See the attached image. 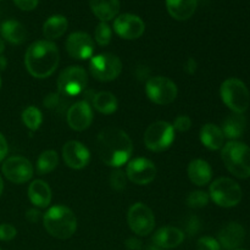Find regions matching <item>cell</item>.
Wrapping results in <instances>:
<instances>
[{
  "instance_id": "cell-9",
  "label": "cell",
  "mask_w": 250,
  "mask_h": 250,
  "mask_svg": "<svg viewBox=\"0 0 250 250\" xmlns=\"http://www.w3.org/2000/svg\"><path fill=\"white\" fill-rule=\"evenodd\" d=\"M175 141V129L166 121H156L146 128L144 133V144L154 153L165 151Z\"/></svg>"
},
{
  "instance_id": "cell-2",
  "label": "cell",
  "mask_w": 250,
  "mask_h": 250,
  "mask_svg": "<svg viewBox=\"0 0 250 250\" xmlns=\"http://www.w3.org/2000/svg\"><path fill=\"white\" fill-rule=\"evenodd\" d=\"M60 62V51L54 42L42 39L32 43L24 54V66L29 75L38 80L48 78Z\"/></svg>"
},
{
  "instance_id": "cell-13",
  "label": "cell",
  "mask_w": 250,
  "mask_h": 250,
  "mask_svg": "<svg viewBox=\"0 0 250 250\" xmlns=\"http://www.w3.org/2000/svg\"><path fill=\"white\" fill-rule=\"evenodd\" d=\"M126 176L132 183L146 186L156 177V166L146 158H136L127 164Z\"/></svg>"
},
{
  "instance_id": "cell-40",
  "label": "cell",
  "mask_w": 250,
  "mask_h": 250,
  "mask_svg": "<svg viewBox=\"0 0 250 250\" xmlns=\"http://www.w3.org/2000/svg\"><path fill=\"white\" fill-rule=\"evenodd\" d=\"M198 70V63L197 60L193 58H189L185 63V71L188 73V75H194Z\"/></svg>"
},
{
  "instance_id": "cell-36",
  "label": "cell",
  "mask_w": 250,
  "mask_h": 250,
  "mask_svg": "<svg viewBox=\"0 0 250 250\" xmlns=\"http://www.w3.org/2000/svg\"><path fill=\"white\" fill-rule=\"evenodd\" d=\"M17 229L15 226L10 224H1L0 225V241L10 242L16 237Z\"/></svg>"
},
{
  "instance_id": "cell-34",
  "label": "cell",
  "mask_w": 250,
  "mask_h": 250,
  "mask_svg": "<svg viewBox=\"0 0 250 250\" xmlns=\"http://www.w3.org/2000/svg\"><path fill=\"white\" fill-rule=\"evenodd\" d=\"M197 249L198 250H221L219 242L216 238L212 237L204 236L202 238L198 239L197 242Z\"/></svg>"
},
{
  "instance_id": "cell-1",
  "label": "cell",
  "mask_w": 250,
  "mask_h": 250,
  "mask_svg": "<svg viewBox=\"0 0 250 250\" xmlns=\"http://www.w3.org/2000/svg\"><path fill=\"white\" fill-rule=\"evenodd\" d=\"M95 150L105 165L120 168L131 159L133 143L125 131L116 127H107L98 134Z\"/></svg>"
},
{
  "instance_id": "cell-32",
  "label": "cell",
  "mask_w": 250,
  "mask_h": 250,
  "mask_svg": "<svg viewBox=\"0 0 250 250\" xmlns=\"http://www.w3.org/2000/svg\"><path fill=\"white\" fill-rule=\"evenodd\" d=\"M112 37V31L110 28L109 24L106 22H99L98 26L95 27L94 31V38L95 42L99 44L100 46H106L109 45L110 42H111Z\"/></svg>"
},
{
  "instance_id": "cell-38",
  "label": "cell",
  "mask_w": 250,
  "mask_h": 250,
  "mask_svg": "<svg viewBox=\"0 0 250 250\" xmlns=\"http://www.w3.org/2000/svg\"><path fill=\"white\" fill-rule=\"evenodd\" d=\"M14 2L22 11H32L38 6L39 0H14Z\"/></svg>"
},
{
  "instance_id": "cell-14",
  "label": "cell",
  "mask_w": 250,
  "mask_h": 250,
  "mask_svg": "<svg viewBox=\"0 0 250 250\" xmlns=\"http://www.w3.org/2000/svg\"><path fill=\"white\" fill-rule=\"evenodd\" d=\"M68 55L76 60H88L94 54V41L85 32H73L65 43Z\"/></svg>"
},
{
  "instance_id": "cell-45",
  "label": "cell",
  "mask_w": 250,
  "mask_h": 250,
  "mask_svg": "<svg viewBox=\"0 0 250 250\" xmlns=\"http://www.w3.org/2000/svg\"><path fill=\"white\" fill-rule=\"evenodd\" d=\"M4 49H5V44H4V42H2V39H0V55L2 54Z\"/></svg>"
},
{
  "instance_id": "cell-39",
  "label": "cell",
  "mask_w": 250,
  "mask_h": 250,
  "mask_svg": "<svg viewBox=\"0 0 250 250\" xmlns=\"http://www.w3.org/2000/svg\"><path fill=\"white\" fill-rule=\"evenodd\" d=\"M125 246L128 250H142V242L138 238L134 237H129L125 242Z\"/></svg>"
},
{
  "instance_id": "cell-44",
  "label": "cell",
  "mask_w": 250,
  "mask_h": 250,
  "mask_svg": "<svg viewBox=\"0 0 250 250\" xmlns=\"http://www.w3.org/2000/svg\"><path fill=\"white\" fill-rule=\"evenodd\" d=\"M2 190H4V181H2V177L0 176V197L2 194Z\"/></svg>"
},
{
  "instance_id": "cell-28",
  "label": "cell",
  "mask_w": 250,
  "mask_h": 250,
  "mask_svg": "<svg viewBox=\"0 0 250 250\" xmlns=\"http://www.w3.org/2000/svg\"><path fill=\"white\" fill-rule=\"evenodd\" d=\"M93 107L98 112L104 115H111L117 110L119 103L116 97L110 92H99L93 97Z\"/></svg>"
},
{
  "instance_id": "cell-33",
  "label": "cell",
  "mask_w": 250,
  "mask_h": 250,
  "mask_svg": "<svg viewBox=\"0 0 250 250\" xmlns=\"http://www.w3.org/2000/svg\"><path fill=\"white\" fill-rule=\"evenodd\" d=\"M127 176L125 171H122L121 168H115L111 173H110L109 177V183L110 187L114 190H117V192H121L126 188L127 186Z\"/></svg>"
},
{
  "instance_id": "cell-49",
  "label": "cell",
  "mask_w": 250,
  "mask_h": 250,
  "mask_svg": "<svg viewBox=\"0 0 250 250\" xmlns=\"http://www.w3.org/2000/svg\"><path fill=\"white\" fill-rule=\"evenodd\" d=\"M0 250H2V249H0Z\"/></svg>"
},
{
  "instance_id": "cell-4",
  "label": "cell",
  "mask_w": 250,
  "mask_h": 250,
  "mask_svg": "<svg viewBox=\"0 0 250 250\" xmlns=\"http://www.w3.org/2000/svg\"><path fill=\"white\" fill-rule=\"evenodd\" d=\"M221 159L227 170L238 178L250 177V148L238 141H229L222 146Z\"/></svg>"
},
{
  "instance_id": "cell-37",
  "label": "cell",
  "mask_w": 250,
  "mask_h": 250,
  "mask_svg": "<svg viewBox=\"0 0 250 250\" xmlns=\"http://www.w3.org/2000/svg\"><path fill=\"white\" fill-rule=\"evenodd\" d=\"M199 229H200V222L197 216L189 217V219L187 220V222H186V231L188 232L189 236H195L197 232L199 231Z\"/></svg>"
},
{
  "instance_id": "cell-23",
  "label": "cell",
  "mask_w": 250,
  "mask_h": 250,
  "mask_svg": "<svg viewBox=\"0 0 250 250\" xmlns=\"http://www.w3.org/2000/svg\"><path fill=\"white\" fill-rule=\"evenodd\" d=\"M0 34L2 38L14 45L22 44L27 39V29L21 22L16 20H6L0 26Z\"/></svg>"
},
{
  "instance_id": "cell-6",
  "label": "cell",
  "mask_w": 250,
  "mask_h": 250,
  "mask_svg": "<svg viewBox=\"0 0 250 250\" xmlns=\"http://www.w3.org/2000/svg\"><path fill=\"white\" fill-rule=\"evenodd\" d=\"M210 199L221 208H233L241 203L243 193L238 183L232 178L221 177L210 185Z\"/></svg>"
},
{
  "instance_id": "cell-15",
  "label": "cell",
  "mask_w": 250,
  "mask_h": 250,
  "mask_svg": "<svg viewBox=\"0 0 250 250\" xmlns=\"http://www.w3.org/2000/svg\"><path fill=\"white\" fill-rule=\"evenodd\" d=\"M114 31L122 39L133 41L143 36L146 31V23L137 15L122 14L115 17Z\"/></svg>"
},
{
  "instance_id": "cell-11",
  "label": "cell",
  "mask_w": 250,
  "mask_h": 250,
  "mask_svg": "<svg viewBox=\"0 0 250 250\" xmlns=\"http://www.w3.org/2000/svg\"><path fill=\"white\" fill-rule=\"evenodd\" d=\"M127 222L133 233L139 237H146L154 231L155 216L148 205L144 203H136L128 209Z\"/></svg>"
},
{
  "instance_id": "cell-22",
  "label": "cell",
  "mask_w": 250,
  "mask_h": 250,
  "mask_svg": "<svg viewBox=\"0 0 250 250\" xmlns=\"http://www.w3.org/2000/svg\"><path fill=\"white\" fill-rule=\"evenodd\" d=\"M200 142L209 150H219L225 146V136L221 127L214 124H205L199 132Z\"/></svg>"
},
{
  "instance_id": "cell-29",
  "label": "cell",
  "mask_w": 250,
  "mask_h": 250,
  "mask_svg": "<svg viewBox=\"0 0 250 250\" xmlns=\"http://www.w3.org/2000/svg\"><path fill=\"white\" fill-rule=\"evenodd\" d=\"M59 165V155L55 150H45L37 159V172L39 175H48L53 172Z\"/></svg>"
},
{
  "instance_id": "cell-19",
  "label": "cell",
  "mask_w": 250,
  "mask_h": 250,
  "mask_svg": "<svg viewBox=\"0 0 250 250\" xmlns=\"http://www.w3.org/2000/svg\"><path fill=\"white\" fill-rule=\"evenodd\" d=\"M185 241V233L182 229L173 226L161 227L153 237V244L161 249H172L180 246Z\"/></svg>"
},
{
  "instance_id": "cell-12",
  "label": "cell",
  "mask_w": 250,
  "mask_h": 250,
  "mask_svg": "<svg viewBox=\"0 0 250 250\" xmlns=\"http://www.w3.org/2000/svg\"><path fill=\"white\" fill-rule=\"evenodd\" d=\"M2 175L15 185L26 183L33 177L34 168L31 161L23 156H10L2 163Z\"/></svg>"
},
{
  "instance_id": "cell-35",
  "label": "cell",
  "mask_w": 250,
  "mask_h": 250,
  "mask_svg": "<svg viewBox=\"0 0 250 250\" xmlns=\"http://www.w3.org/2000/svg\"><path fill=\"white\" fill-rule=\"evenodd\" d=\"M172 127L175 132H187L192 127V120L187 115H180L175 119Z\"/></svg>"
},
{
  "instance_id": "cell-16",
  "label": "cell",
  "mask_w": 250,
  "mask_h": 250,
  "mask_svg": "<svg viewBox=\"0 0 250 250\" xmlns=\"http://www.w3.org/2000/svg\"><path fill=\"white\" fill-rule=\"evenodd\" d=\"M66 120L71 129L77 132L85 131L89 128L93 122V110L89 103L80 100L71 105L66 114Z\"/></svg>"
},
{
  "instance_id": "cell-5",
  "label": "cell",
  "mask_w": 250,
  "mask_h": 250,
  "mask_svg": "<svg viewBox=\"0 0 250 250\" xmlns=\"http://www.w3.org/2000/svg\"><path fill=\"white\" fill-rule=\"evenodd\" d=\"M220 95L225 105L236 114H243L248 110L250 93L244 82L238 78H227L224 81L220 87Z\"/></svg>"
},
{
  "instance_id": "cell-47",
  "label": "cell",
  "mask_w": 250,
  "mask_h": 250,
  "mask_svg": "<svg viewBox=\"0 0 250 250\" xmlns=\"http://www.w3.org/2000/svg\"><path fill=\"white\" fill-rule=\"evenodd\" d=\"M0 87H1V78H0Z\"/></svg>"
},
{
  "instance_id": "cell-20",
  "label": "cell",
  "mask_w": 250,
  "mask_h": 250,
  "mask_svg": "<svg viewBox=\"0 0 250 250\" xmlns=\"http://www.w3.org/2000/svg\"><path fill=\"white\" fill-rule=\"evenodd\" d=\"M188 177L193 185L198 187L210 183L212 178V168L209 163L203 159H194L188 165Z\"/></svg>"
},
{
  "instance_id": "cell-10",
  "label": "cell",
  "mask_w": 250,
  "mask_h": 250,
  "mask_svg": "<svg viewBox=\"0 0 250 250\" xmlns=\"http://www.w3.org/2000/svg\"><path fill=\"white\" fill-rule=\"evenodd\" d=\"M146 97L156 105H168L177 98L178 89L172 80L163 76L150 77L146 83Z\"/></svg>"
},
{
  "instance_id": "cell-17",
  "label": "cell",
  "mask_w": 250,
  "mask_h": 250,
  "mask_svg": "<svg viewBox=\"0 0 250 250\" xmlns=\"http://www.w3.org/2000/svg\"><path fill=\"white\" fill-rule=\"evenodd\" d=\"M62 159L73 170H82L89 164L90 153L87 146L78 141H68L62 148Z\"/></svg>"
},
{
  "instance_id": "cell-48",
  "label": "cell",
  "mask_w": 250,
  "mask_h": 250,
  "mask_svg": "<svg viewBox=\"0 0 250 250\" xmlns=\"http://www.w3.org/2000/svg\"><path fill=\"white\" fill-rule=\"evenodd\" d=\"M236 250H244V249H236Z\"/></svg>"
},
{
  "instance_id": "cell-41",
  "label": "cell",
  "mask_w": 250,
  "mask_h": 250,
  "mask_svg": "<svg viewBox=\"0 0 250 250\" xmlns=\"http://www.w3.org/2000/svg\"><path fill=\"white\" fill-rule=\"evenodd\" d=\"M7 151H9V146H7V142L5 139V137L2 136V133L0 132V163L6 158Z\"/></svg>"
},
{
  "instance_id": "cell-18",
  "label": "cell",
  "mask_w": 250,
  "mask_h": 250,
  "mask_svg": "<svg viewBox=\"0 0 250 250\" xmlns=\"http://www.w3.org/2000/svg\"><path fill=\"white\" fill-rule=\"evenodd\" d=\"M246 231L238 222H229L219 232L217 242L224 250H236L243 243Z\"/></svg>"
},
{
  "instance_id": "cell-3",
  "label": "cell",
  "mask_w": 250,
  "mask_h": 250,
  "mask_svg": "<svg viewBox=\"0 0 250 250\" xmlns=\"http://www.w3.org/2000/svg\"><path fill=\"white\" fill-rule=\"evenodd\" d=\"M43 225L54 238L68 239L77 229V217L70 208L55 205L49 208L43 215Z\"/></svg>"
},
{
  "instance_id": "cell-31",
  "label": "cell",
  "mask_w": 250,
  "mask_h": 250,
  "mask_svg": "<svg viewBox=\"0 0 250 250\" xmlns=\"http://www.w3.org/2000/svg\"><path fill=\"white\" fill-rule=\"evenodd\" d=\"M210 195L204 190H194L190 192L187 197V204L193 209H200L209 204Z\"/></svg>"
},
{
  "instance_id": "cell-26",
  "label": "cell",
  "mask_w": 250,
  "mask_h": 250,
  "mask_svg": "<svg viewBox=\"0 0 250 250\" xmlns=\"http://www.w3.org/2000/svg\"><path fill=\"white\" fill-rule=\"evenodd\" d=\"M247 127V120L243 114H233L229 115L222 122L221 131L224 133L225 138H229L231 141H237L243 136Z\"/></svg>"
},
{
  "instance_id": "cell-21",
  "label": "cell",
  "mask_w": 250,
  "mask_h": 250,
  "mask_svg": "<svg viewBox=\"0 0 250 250\" xmlns=\"http://www.w3.org/2000/svg\"><path fill=\"white\" fill-rule=\"evenodd\" d=\"M28 198L32 204L39 209L48 208L51 203V189L43 180H34L28 187Z\"/></svg>"
},
{
  "instance_id": "cell-7",
  "label": "cell",
  "mask_w": 250,
  "mask_h": 250,
  "mask_svg": "<svg viewBox=\"0 0 250 250\" xmlns=\"http://www.w3.org/2000/svg\"><path fill=\"white\" fill-rule=\"evenodd\" d=\"M88 73L82 66H68L59 75L56 85L59 94L63 97H76L85 89Z\"/></svg>"
},
{
  "instance_id": "cell-24",
  "label": "cell",
  "mask_w": 250,
  "mask_h": 250,
  "mask_svg": "<svg viewBox=\"0 0 250 250\" xmlns=\"http://www.w3.org/2000/svg\"><path fill=\"white\" fill-rule=\"evenodd\" d=\"M198 0H166V7L172 19L186 21L194 15Z\"/></svg>"
},
{
  "instance_id": "cell-30",
  "label": "cell",
  "mask_w": 250,
  "mask_h": 250,
  "mask_svg": "<svg viewBox=\"0 0 250 250\" xmlns=\"http://www.w3.org/2000/svg\"><path fill=\"white\" fill-rule=\"evenodd\" d=\"M22 122L31 131H37L42 126L43 115L37 106H28L22 111Z\"/></svg>"
},
{
  "instance_id": "cell-42",
  "label": "cell",
  "mask_w": 250,
  "mask_h": 250,
  "mask_svg": "<svg viewBox=\"0 0 250 250\" xmlns=\"http://www.w3.org/2000/svg\"><path fill=\"white\" fill-rule=\"evenodd\" d=\"M43 219V216H42L41 215V211H39V210H37V209H29V210H27V212H26V219L28 220L29 222H32V224H34V222H37L38 221L39 219Z\"/></svg>"
},
{
  "instance_id": "cell-27",
  "label": "cell",
  "mask_w": 250,
  "mask_h": 250,
  "mask_svg": "<svg viewBox=\"0 0 250 250\" xmlns=\"http://www.w3.org/2000/svg\"><path fill=\"white\" fill-rule=\"evenodd\" d=\"M68 28V21L62 15H53L43 24V34L46 41H55L62 37Z\"/></svg>"
},
{
  "instance_id": "cell-43",
  "label": "cell",
  "mask_w": 250,
  "mask_h": 250,
  "mask_svg": "<svg viewBox=\"0 0 250 250\" xmlns=\"http://www.w3.org/2000/svg\"><path fill=\"white\" fill-rule=\"evenodd\" d=\"M6 66H7L6 58H5V56H2V55H0V72L5 70V68H6Z\"/></svg>"
},
{
  "instance_id": "cell-46",
  "label": "cell",
  "mask_w": 250,
  "mask_h": 250,
  "mask_svg": "<svg viewBox=\"0 0 250 250\" xmlns=\"http://www.w3.org/2000/svg\"><path fill=\"white\" fill-rule=\"evenodd\" d=\"M146 250H163L161 248H159V247H156L155 244H153V246H149L148 249Z\"/></svg>"
},
{
  "instance_id": "cell-25",
  "label": "cell",
  "mask_w": 250,
  "mask_h": 250,
  "mask_svg": "<svg viewBox=\"0 0 250 250\" xmlns=\"http://www.w3.org/2000/svg\"><path fill=\"white\" fill-rule=\"evenodd\" d=\"M89 6L100 22H107L119 15L120 0H89Z\"/></svg>"
},
{
  "instance_id": "cell-8",
  "label": "cell",
  "mask_w": 250,
  "mask_h": 250,
  "mask_svg": "<svg viewBox=\"0 0 250 250\" xmlns=\"http://www.w3.org/2000/svg\"><path fill=\"white\" fill-rule=\"evenodd\" d=\"M89 71L99 82H111L121 73L122 62L119 56L111 53L98 54L90 58Z\"/></svg>"
}]
</instances>
